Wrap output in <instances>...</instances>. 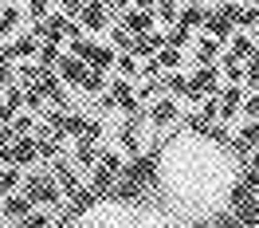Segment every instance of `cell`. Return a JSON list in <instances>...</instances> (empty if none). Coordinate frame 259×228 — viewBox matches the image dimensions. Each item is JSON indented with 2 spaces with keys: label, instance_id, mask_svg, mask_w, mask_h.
Wrapping results in <instances>:
<instances>
[{
  "label": "cell",
  "instance_id": "cell-1",
  "mask_svg": "<svg viewBox=\"0 0 259 228\" xmlns=\"http://www.w3.org/2000/svg\"><path fill=\"white\" fill-rule=\"evenodd\" d=\"M20 189L32 197V205L39 209H59L63 205V189L55 185V177L51 173H28V177H20Z\"/></svg>",
  "mask_w": 259,
  "mask_h": 228
},
{
  "label": "cell",
  "instance_id": "cell-2",
  "mask_svg": "<svg viewBox=\"0 0 259 228\" xmlns=\"http://www.w3.org/2000/svg\"><path fill=\"white\" fill-rule=\"evenodd\" d=\"M35 35H39V40H59V44H63V40L82 35V28H79L75 16H63V12H59V16H39L35 20Z\"/></svg>",
  "mask_w": 259,
  "mask_h": 228
},
{
  "label": "cell",
  "instance_id": "cell-3",
  "mask_svg": "<svg viewBox=\"0 0 259 228\" xmlns=\"http://www.w3.org/2000/svg\"><path fill=\"white\" fill-rule=\"evenodd\" d=\"M236 12H240V4H232V0H228V4H220L216 12H204V32L216 35V40L224 44L228 35L236 32Z\"/></svg>",
  "mask_w": 259,
  "mask_h": 228
},
{
  "label": "cell",
  "instance_id": "cell-4",
  "mask_svg": "<svg viewBox=\"0 0 259 228\" xmlns=\"http://www.w3.org/2000/svg\"><path fill=\"white\" fill-rule=\"evenodd\" d=\"M220 79H224V75H220V67H216V63H200V67H196V75L189 79V95H185V98L200 102L204 95H216V91H220Z\"/></svg>",
  "mask_w": 259,
  "mask_h": 228
},
{
  "label": "cell",
  "instance_id": "cell-5",
  "mask_svg": "<svg viewBox=\"0 0 259 228\" xmlns=\"http://www.w3.org/2000/svg\"><path fill=\"white\" fill-rule=\"evenodd\" d=\"M243 83H224L220 91H216V118L220 122H236L240 118V102H243Z\"/></svg>",
  "mask_w": 259,
  "mask_h": 228
},
{
  "label": "cell",
  "instance_id": "cell-6",
  "mask_svg": "<svg viewBox=\"0 0 259 228\" xmlns=\"http://www.w3.org/2000/svg\"><path fill=\"white\" fill-rule=\"evenodd\" d=\"M32 197L24 193V189H12V193H4L0 197V220H12V224H20L28 212H32Z\"/></svg>",
  "mask_w": 259,
  "mask_h": 228
},
{
  "label": "cell",
  "instance_id": "cell-7",
  "mask_svg": "<svg viewBox=\"0 0 259 228\" xmlns=\"http://www.w3.org/2000/svg\"><path fill=\"white\" fill-rule=\"evenodd\" d=\"M110 98H114V106H118L122 114H142V106H146L142 98L130 91L126 79H114V83H110Z\"/></svg>",
  "mask_w": 259,
  "mask_h": 228
},
{
  "label": "cell",
  "instance_id": "cell-8",
  "mask_svg": "<svg viewBox=\"0 0 259 228\" xmlns=\"http://www.w3.org/2000/svg\"><path fill=\"white\" fill-rule=\"evenodd\" d=\"M8 154H12V165H35L39 154H35V134H16L8 142Z\"/></svg>",
  "mask_w": 259,
  "mask_h": 228
},
{
  "label": "cell",
  "instance_id": "cell-9",
  "mask_svg": "<svg viewBox=\"0 0 259 228\" xmlns=\"http://www.w3.org/2000/svg\"><path fill=\"white\" fill-rule=\"evenodd\" d=\"M71 205H67V212H71V220H79V216H87V212L95 209L98 205V193L95 189H91V185H87V189H82V185H75V189H71Z\"/></svg>",
  "mask_w": 259,
  "mask_h": 228
},
{
  "label": "cell",
  "instance_id": "cell-10",
  "mask_svg": "<svg viewBox=\"0 0 259 228\" xmlns=\"http://www.w3.org/2000/svg\"><path fill=\"white\" fill-rule=\"evenodd\" d=\"M87 173H91V189L98 193V201H110V193H114V181H118V173H114V169H106L102 162H95L91 169H87Z\"/></svg>",
  "mask_w": 259,
  "mask_h": 228
},
{
  "label": "cell",
  "instance_id": "cell-11",
  "mask_svg": "<svg viewBox=\"0 0 259 228\" xmlns=\"http://www.w3.org/2000/svg\"><path fill=\"white\" fill-rule=\"evenodd\" d=\"M75 20H82V28H91V32H102V28H110V20H106V4L102 0H87L79 8V16Z\"/></svg>",
  "mask_w": 259,
  "mask_h": 228
},
{
  "label": "cell",
  "instance_id": "cell-12",
  "mask_svg": "<svg viewBox=\"0 0 259 228\" xmlns=\"http://www.w3.org/2000/svg\"><path fill=\"white\" fill-rule=\"evenodd\" d=\"M55 75H59L67 87H79V79L87 75V63H82L79 55H71V51H67V55H59V63H55Z\"/></svg>",
  "mask_w": 259,
  "mask_h": 228
},
{
  "label": "cell",
  "instance_id": "cell-13",
  "mask_svg": "<svg viewBox=\"0 0 259 228\" xmlns=\"http://www.w3.org/2000/svg\"><path fill=\"white\" fill-rule=\"evenodd\" d=\"M122 28H130V32H149L153 28V8H122V20H118Z\"/></svg>",
  "mask_w": 259,
  "mask_h": 228
},
{
  "label": "cell",
  "instance_id": "cell-14",
  "mask_svg": "<svg viewBox=\"0 0 259 228\" xmlns=\"http://www.w3.org/2000/svg\"><path fill=\"white\" fill-rule=\"evenodd\" d=\"M177 102H173V98H157V102H153V106H149V122H153V126H173V122H177Z\"/></svg>",
  "mask_w": 259,
  "mask_h": 228
},
{
  "label": "cell",
  "instance_id": "cell-15",
  "mask_svg": "<svg viewBox=\"0 0 259 228\" xmlns=\"http://www.w3.org/2000/svg\"><path fill=\"white\" fill-rule=\"evenodd\" d=\"M4 48H8L12 59H32L35 51H39V35H35V32H24V35H16L12 44H4Z\"/></svg>",
  "mask_w": 259,
  "mask_h": 228
},
{
  "label": "cell",
  "instance_id": "cell-16",
  "mask_svg": "<svg viewBox=\"0 0 259 228\" xmlns=\"http://www.w3.org/2000/svg\"><path fill=\"white\" fill-rule=\"evenodd\" d=\"M51 173H55V185H59L63 193H71V189L79 185V173H75V165L63 162V158H51Z\"/></svg>",
  "mask_w": 259,
  "mask_h": 228
},
{
  "label": "cell",
  "instance_id": "cell-17",
  "mask_svg": "<svg viewBox=\"0 0 259 228\" xmlns=\"http://www.w3.org/2000/svg\"><path fill=\"white\" fill-rule=\"evenodd\" d=\"M216 59H220V40L204 32L196 40V63H216Z\"/></svg>",
  "mask_w": 259,
  "mask_h": 228
},
{
  "label": "cell",
  "instance_id": "cell-18",
  "mask_svg": "<svg viewBox=\"0 0 259 228\" xmlns=\"http://www.w3.org/2000/svg\"><path fill=\"white\" fill-rule=\"evenodd\" d=\"M79 91H87V95H102V91H106V71L87 67V75L79 79Z\"/></svg>",
  "mask_w": 259,
  "mask_h": 228
},
{
  "label": "cell",
  "instance_id": "cell-19",
  "mask_svg": "<svg viewBox=\"0 0 259 228\" xmlns=\"http://www.w3.org/2000/svg\"><path fill=\"white\" fill-rule=\"evenodd\" d=\"M212 122H216V118H208V114L200 110V106H196V110H189L185 114V130L189 134H196V138H204V134H208V126Z\"/></svg>",
  "mask_w": 259,
  "mask_h": 228
},
{
  "label": "cell",
  "instance_id": "cell-20",
  "mask_svg": "<svg viewBox=\"0 0 259 228\" xmlns=\"http://www.w3.org/2000/svg\"><path fill=\"white\" fill-rule=\"evenodd\" d=\"M220 75H224V83H243V59L228 51L224 63H220Z\"/></svg>",
  "mask_w": 259,
  "mask_h": 228
},
{
  "label": "cell",
  "instance_id": "cell-21",
  "mask_svg": "<svg viewBox=\"0 0 259 228\" xmlns=\"http://www.w3.org/2000/svg\"><path fill=\"white\" fill-rule=\"evenodd\" d=\"M177 24H185V28H204V4H185L177 12Z\"/></svg>",
  "mask_w": 259,
  "mask_h": 228
},
{
  "label": "cell",
  "instance_id": "cell-22",
  "mask_svg": "<svg viewBox=\"0 0 259 228\" xmlns=\"http://www.w3.org/2000/svg\"><path fill=\"white\" fill-rule=\"evenodd\" d=\"M63 44H59V40H39V51H35V55H39V67H55L59 63V55H63Z\"/></svg>",
  "mask_w": 259,
  "mask_h": 228
},
{
  "label": "cell",
  "instance_id": "cell-23",
  "mask_svg": "<svg viewBox=\"0 0 259 228\" xmlns=\"http://www.w3.org/2000/svg\"><path fill=\"white\" fill-rule=\"evenodd\" d=\"M75 162H79L82 169H91V165L98 162V149H95V142H87V138H79V142H75Z\"/></svg>",
  "mask_w": 259,
  "mask_h": 228
},
{
  "label": "cell",
  "instance_id": "cell-24",
  "mask_svg": "<svg viewBox=\"0 0 259 228\" xmlns=\"http://www.w3.org/2000/svg\"><path fill=\"white\" fill-rule=\"evenodd\" d=\"M114 71H118L122 79H138V59H134L130 51H118V55H114Z\"/></svg>",
  "mask_w": 259,
  "mask_h": 228
},
{
  "label": "cell",
  "instance_id": "cell-25",
  "mask_svg": "<svg viewBox=\"0 0 259 228\" xmlns=\"http://www.w3.org/2000/svg\"><path fill=\"white\" fill-rule=\"evenodd\" d=\"M153 59L161 63V71H177V67H181V48L165 44V48H157V55H153Z\"/></svg>",
  "mask_w": 259,
  "mask_h": 228
},
{
  "label": "cell",
  "instance_id": "cell-26",
  "mask_svg": "<svg viewBox=\"0 0 259 228\" xmlns=\"http://www.w3.org/2000/svg\"><path fill=\"white\" fill-rule=\"evenodd\" d=\"M204 138H208L212 146L228 149V142H232V130H228V122H220V118H216V122H212V126H208V134H204Z\"/></svg>",
  "mask_w": 259,
  "mask_h": 228
},
{
  "label": "cell",
  "instance_id": "cell-27",
  "mask_svg": "<svg viewBox=\"0 0 259 228\" xmlns=\"http://www.w3.org/2000/svg\"><path fill=\"white\" fill-rule=\"evenodd\" d=\"M20 189V165H0V197Z\"/></svg>",
  "mask_w": 259,
  "mask_h": 228
},
{
  "label": "cell",
  "instance_id": "cell-28",
  "mask_svg": "<svg viewBox=\"0 0 259 228\" xmlns=\"http://www.w3.org/2000/svg\"><path fill=\"white\" fill-rule=\"evenodd\" d=\"M165 44H173V48H189V44H193V28H185V24H173V28L165 32Z\"/></svg>",
  "mask_w": 259,
  "mask_h": 228
},
{
  "label": "cell",
  "instance_id": "cell-29",
  "mask_svg": "<svg viewBox=\"0 0 259 228\" xmlns=\"http://www.w3.org/2000/svg\"><path fill=\"white\" fill-rule=\"evenodd\" d=\"M16 83V59L8 55V48H0V87Z\"/></svg>",
  "mask_w": 259,
  "mask_h": 228
},
{
  "label": "cell",
  "instance_id": "cell-30",
  "mask_svg": "<svg viewBox=\"0 0 259 228\" xmlns=\"http://www.w3.org/2000/svg\"><path fill=\"white\" fill-rule=\"evenodd\" d=\"M177 0H157L153 4V20H165V24H177Z\"/></svg>",
  "mask_w": 259,
  "mask_h": 228
},
{
  "label": "cell",
  "instance_id": "cell-31",
  "mask_svg": "<svg viewBox=\"0 0 259 228\" xmlns=\"http://www.w3.org/2000/svg\"><path fill=\"white\" fill-rule=\"evenodd\" d=\"M16 28H20V8H16V4H8V8H0V35L16 32Z\"/></svg>",
  "mask_w": 259,
  "mask_h": 228
},
{
  "label": "cell",
  "instance_id": "cell-32",
  "mask_svg": "<svg viewBox=\"0 0 259 228\" xmlns=\"http://www.w3.org/2000/svg\"><path fill=\"white\" fill-rule=\"evenodd\" d=\"M44 106H48V95H44V91H39V87H24V110H44Z\"/></svg>",
  "mask_w": 259,
  "mask_h": 228
},
{
  "label": "cell",
  "instance_id": "cell-33",
  "mask_svg": "<svg viewBox=\"0 0 259 228\" xmlns=\"http://www.w3.org/2000/svg\"><path fill=\"white\" fill-rule=\"evenodd\" d=\"M161 91H169V95H189V79H185V75H177V71H173V75H165L161 79Z\"/></svg>",
  "mask_w": 259,
  "mask_h": 228
},
{
  "label": "cell",
  "instance_id": "cell-34",
  "mask_svg": "<svg viewBox=\"0 0 259 228\" xmlns=\"http://www.w3.org/2000/svg\"><path fill=\"white\" fill-rule=\"evenodd\" d=\"M8 130H12V138H16V134H32L35 130V118L32 114H12V122H8Z\"/></svg>",
  "mask_w": 259,
  "mask_h": 228
},
{
  "label": "cell",
  "instance_id": "cell-35",
  "mask_svg": "<svg viewBox=\"0 0 259 228\" xmlns=\"http://www.w3.org/2000/svg\"><path fill=\"white\" fill-rule=\"evenodd\" d=\"M228 40H232V55H240V59H247V55H251V51L259 48V44H251V40H247V35H228Z\"/></svg>",
  "mask_w": 259,
  "mask_h": 228
},
{
  "label": "cell",
  "instance_id": "cell-36",
  "mask_svg": "<svg viewBox=\"0 0 259 228\" xmlns=\"http://www.w3.org/2000/svg\"><path fill=\"white\" fill-rule=\"evenodd\" d=\"M4 102H8L12 110H24V87H20V83H8V87H4Z\"/></svg>",
  "mask_w": 259,
  "mask_h": 228
},
{
  "label": "cell",
  "instance_id": "cell-37",
  "mask_svg": "<svg viewBox=\"0 0 259 228\" xmlns=\"http://www.w3.org/2000/svg\"><path fill=\"white\" fill-rule=\"evenodd\" d=\"M134 48V32L122 28V24H114V51H130Z\"/></svg>",
  "mask_w": 259,
  "mask_h": 228
},
{
  "label": "cell",
  "instance_id": "cell-38",
  "mask_svg": "<svg viewBox=\"0 0 259 228\" xmlns=\"http://www.w3.org/2000/svg\"><path fill=\"white\" fill-rule=\"evenodd\" d=\"M255 24H259V8L255 4H247V8L236 12V28H255Z\"/></svg>",
  "mask_w": 259,
  "mask_h": 228
},
{
  "label": "cell",
  "instance_id": "cell-39",
  "mask_svg": "<svg viewBox=\"0 0 259 228\" xmlns=\"http://www.w3.org/2000/svg\"><path fill=\"white\" fill-rule=\"evenodd\" d=\"M236 185H243V189H251V193H259V169H251V165H243L240 177H236Z\"/></svg>",
  "mask_w": 259,
  "mask_h": 228
},
{
  "label": "cell",
  "instance_id": "cell-40",
  "mask_svg": "<svg viewBox=\"0 0 259 228\" xmlns=\"http://www.w3.org/2000/svg\"><path fill=\"white\" fill-rule=\"evenodd\" d=\"M98 162L106 165V169H114V173H122V154L118 149H98Z\"/></svg>",
  "mask_w": 259,
  "mask_h": 228
},
{
  "label": "cell",
  "instance_id": "cell-41",
  "mask_svg": "<svg viewBox=\"0 0 259 228\" xmlns=\"http://www.w3.org/2000/svg\"><path fill=\"white\" fill-rule=\"evenodd\" d=\"M79 138H87V142H98V138H102V122L87 118V122H82V130H79Z\"/></svg>",
  "mask_w": 259,
  "mask_h": 228
},
{
  "label": "cell",
  "instance_id": "cell-42",
  "mask_svg": "<svg viewBox=\"0 0 259 228\" xmlns=\"http://www.w3.org/2000/svg\"><path fill=\"white\" fill-rule=\"evenodd\" d=\"M157 75H161V63H157V59L149 55L146 67H138V79H157Z\"/></svg>",
  "mask_w": 259,
  "mask_h": 228
},
{
  "label": "cell",
  "instance_id": "cell-43",
  "mask_svg": "<svg viewBox=\"0 0 259 228\" xmlns=\"http://www.w3.org/2000/svg\"><path fill=\"white\" fill-rule=\"evenodd\" d=\"M48 8H51V0H28V20L48 16Z\"/></svg>",
  "mask_w": 259,
  "mask_h": 228
},
{
  "label": "cell",
  "instance_id": "cell-44",
  "mask_svg": "<svg viewBox=\"0 0 259 228\" xmlns=\"http://www.w3.org/2000/svg\"><path fill=\"white\" fill-rule=\"evenodd\" d=\"M240 114H243V118H259V95L243 98V102H240Z\"/></svg>",
  "mask_w": 259,
  "mask_h": 228
},
{
  "label": "cell",
  "instance_id": "cell-45",
  "mask_svg": "<svg viewBox=\"0 0 259 228\" xmlns=\"http://www.w3.org/2000/svg\"><path fill=\"white\" fill-rule=\"evenodd\" d=\"M59 8H63V16H79L82 0H59Z\"/></svg>",
  "mask_w": 259,
  "mask_h": 228
},
{
  "label": "cell",
  "instance_id": "cell-46",
  "mask_svg": "<svg viewBox=\"0 0 259 228\" xmlns=\"http://www.w3.org/2000/svg\"><path fill=\"white\" fill-rule=\"evenodd\" d=\"M12 142V130H8V122H0V149Z\"/></svg>",
  "mask_w": 259,
  "mask_h": 228
},
{
  "label": "cell",
  "instance_id": "cell-47",
  "mask_svg": "<svg viewBox=\"0 0 259 228\" xmlns=\"http://www.w3.org/2000/svg\"><path fill=\"white\" fill-rule=\"evenodd\" d=\"M247 165H251V169H259V142L251 146V154H247Z\"/></svg>",
  "mask_w": 259,
  "mask_h": 228
},
{
  "label": "cell",
  "instance_id": "cell-48",
  "mask_svg": "<svg viewBox=\"0 0 259 228\" xmlns=\"http://www.w3.org/2000/svg\"><path fill=\"white\" fill-rule=\"evenodd\" d=\"M185 4H204V0H185Z\"/></svg>",
  "mask_w": 259,
  "mask_h": 228
}]
</instances>
